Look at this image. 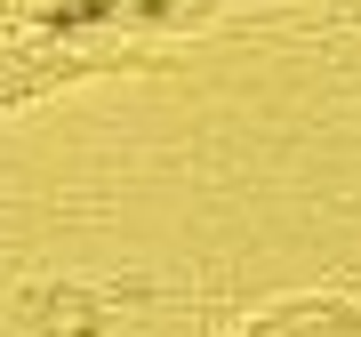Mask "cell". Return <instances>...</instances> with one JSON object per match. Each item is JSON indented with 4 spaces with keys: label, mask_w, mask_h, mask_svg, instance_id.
Returning a JSON list of instances; mask_svg holds the SVG:
<instances>
[{
    "label": "cell",
    "mask_w": 361,
    "mask_h": 337,
    "mask_svg": "<svg viewBox=\"0 0 361 337\" xmlns=\"http://www.w3.org/2000/svg\"><path fill=\"white\" fill-rule=\"evenodd\" d=\"M241 337H361V313L313 298V305H281V313H265V321H249Z\"/></svg>",
    "instance_id": "6da1fadb"
}]
</instances>
